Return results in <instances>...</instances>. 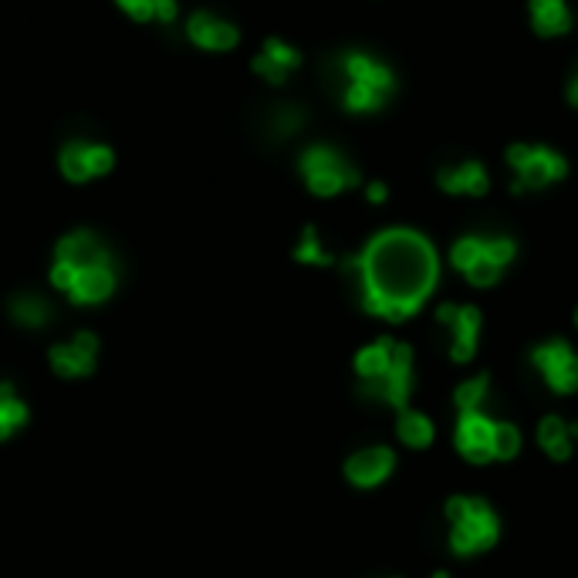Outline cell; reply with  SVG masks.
I'll return each mask as SVG.
<instances>
[{
	"label": "cell",
	"instance_id": "6da1fadb",
	"mask_svg": "<svg viewBox=\"0 0 578 578\" xmlns=\"http://www.w3.org/2000/svg\"><path fill=\"white\" fill-rule=\"evenodd\" d=\"M359 281L362 308L372 318L403 325L440 284V254L433 240L413 227H386L359 254L345 261Z\"/></svg>",
	"mask_w": 578,
	"mask_h": 578
},
{
	"label": "cell",
	"instance_id": "7a4b0ae2",
	"mask_svg": "<svg viewBox=\"0 0 578 578\" xmlns=\"http://www.w3.org/2000/svg\"><path fill=\"white\" fill-rule=\"evenodd\" d=\"M328 82L349 115H376L393 102L399 78L386 58L362 48H345L328 65Z\"/></svg>",
	"mask_w": 578,
	"mask_h": 578
},
{
	"label": "cell",
	"instance_id": "3957f363",
	"mask_svg": "<svg viewBox=\"0 0 578 578\" xmlns=\"http://www.w3.org/2000/svg\"><path fill=\"white\" fill-rule=\"evenodd\" d=\"M518 257L511 234H464L450 244V268L474 288H494Z\"/></svg>",
	"mask_w": 578,
	"mask_h": 578
},
{
	"label": "cell",
	"instance_id": "277c9868",
	"mask_svg": "<svg viewBox=\"0 0 578 578\" xmlns=\"http://www.w3.org/2000/svg\"><path fill=\"white\" fill-rule=\"evenodd\" d=\"M504 166L511 173V193H541L565 183L572 166L562 149L538 139H514L504 146Z\"/></svg>",
	"mask_w": 578,
	"mask_h": 578
},
{
	"label": "cell",
	"instance_id": "5b68a950",
	"mask_svg": "<svg viewBox=\"0 0 578 578\" xmlns=\"http://www.w3.org/2000/svg\"><path fill=\"white\" fill-rule=\"evenodd\" d=\"M447 521H450V548L453 555H480L494 548L501 538V518L494 514L484 497H450L447 501Z\"/></svg>",
	"mask_w": 578,
	"mask_h": 578
},
{
	"label": "cell",
	"instance_id": "8992f818",
	"mask_svg": "<svg viewBox=\"0 0 578 578\" xmlns=\"http://www.w3.org/2000/svg\"><path fill=\"white\" fill-rule=\"evenodd\" d=\"M298 170L308 190L322 200L342 197V193L362 186L359 166H355L339 146H332V142H311L298 159Z\"/></svg>",
	"mask_w": 578,
	"mask_h": 578
},
{
	"label": "cell",
	"instance_id": "52a82bcc",
	"mask_svg": "<svg viewBox=\"0 0 578 578\" xmlns=\"http://www.w3.org/2000/svg\"><path fill=\"white\" fill-rule=\"evenodd\" d=\"M531 366L545 379L551 393H575L578 389V352L565 339H548L531 349Z\"/></svg>",
	"mask_w": 578,
	"mask_h": 578
},
{
	"label": "cell",
	"instance_id": "ba28073f",
	"mask_svg": "<svg viewBox=\"0 0 578 578\" xmlns=\"http://www.w3.org/2000/svg\"><path fill=\"white\" fill-rule=\"evenodd\" d=\"M112 166H115V153L105 146V142L71 139L58 153V170L68 183L99 180V176L112 173Z\"/></svg>",
	"mask_w": 578,
	"mask_h": 578
},
{
	"label": "cell",
	"instance_id": "9c48e42d",
	"mask_svg": "<svg viewBox=\"0 0 578 578\" xmlns=\"http://www.w3.org/2000/svg\"><path fill=\"white\" fill-rule=\"evenodd\" d=\"M437 322L450 332V339H447L450 359L453 362H470V359H474L477 345H480V325H484L480 308L447 301V305L437 308Z\"/></svg>",
	"mask_w": 578,
	"mask_h": 578
},
{
	"label": "cell",
	"instance_id": "30bf717a",
	"mask_svg": "<svg viewBox=\"0 0 578 578\" xmlns=\"http://www.w3.org/2000/svg\"><path fill=\"white\" fill-rule=\"evenodd\" d=\"M453 443H457V453L467 460V464H491L494 460V420L484 413V409H474V413H460L457 416V430H453Z\"/></svg>",
	"mask_w": 578,
	"mask_h": 578
},
{
	"label": "cell",
	"instance_id": "8fae6325",
	"mask_svg": "<svg viewBox=\"0 0 578 578\" xmlns=\"http://www.w3.org/2000/svg\"><path fill=\"white\" fill-rule=\"evenodd\" d=\"M437 190L447 197L460 200H480L491 193V170L480 159H460L437 170Z\"/></svg>",
	"mask_w": 578,
	"mask_h": 578
},
{
	"label": "cell",
	"instance_id": "7c38bea8",
	"mask_svg": "<svg viewBox=\"0 0 578 578\" xmlns=\"http://www.w3.org/2000/svg\"><path fill=\"white\" fill-rule=\"evenodd\" d=\"M413 349L406 342H396V352H393V366H389L386 379L376 382L369 389V399H379V403L393 406V409H406L409 406V396H413Z\"/></svg>",
	"mask_w": 578,
	"mask_h": 578
},
{
	"label": "cell",
	"instance_id": "4fadbf2b",
	"mask_svg": "<svg viewBox=\"0 0 578 578\" xmlns=\"http://www.w3.org/2000/svg\"><path fill=\"white\" fill-rule=\"evenodd\" d=\"M186 38H190V44H197L200 51L224 55V51H234L240 44V28L213 11H193L186 17Z\"/></svg>",
	"mask_w": 578,
	"mask_h": 578
},
{
	"label": "cell",
	"instance_id": "5bb4252c",
	"mask_svg": "<svg viewBox=\"0 0 578 578\" xmlns=\"http://www.w3.org/2000/svg\"><path fill=\"white\" fill-rule=\"evenodd\" d=\"M528 28L538 41H562L575 31L572 0H528Z\"/></svg>",
	"mask_w": 578,
	"mask_h": 578
},
{
	"label": "cell",
	"instance_id": "9a60e30c",
	"mask_svg": "<svg viewBox=\"0 0 578 578\" xmlns=\"http://www.w3.org/2000/svg\"><path fill=\"white\" fill-rule=\"evenodd\" d=\"M251 68H254V75L264 78L268 85H284L301 68V51L281 38H268L264 48L254 55Z\"/></svg>",
	"mask_w": 578,
	"mask_h": 578
},
{
	"label": "cell",
	"instance_id": "2e32d148",
	"mask_svg": "<svg viewBox=\"0 0 578 578\" xmlns=\"http://www.w3.org/2000/svg\"><path fill=\"white\" fill-rule=\"evenodd\" d=\"M393 470H396V453L389 447H366L345 460V477H349V484L362 487V491L379 487Z\"/></svg>",
	"mask_w": 578,
	"mask_h": 578
},
{
	"label": "cell",
	"instance_id": "e0dca14e",
	"mask_svg": "<svg viewBox=\"0 0 578 578\" xmlns=\"http://www.w3.org/2000/svg\"><path fill=\"white\" fill-rule=\"evenodd\" d=\"M95 352H99V339H95L92 332H78L71 345H55V349L48 352V359L58 376L78 379L95 369Z\"/></svg>",
	"mask_w": 578,
	"mask_h": 578
},
{
	"label": "cell",
	"instance_id": "ac0fdd59",
	"mask_svg": "<svg viewBox=\"0 0 578 578\" xmlns=\"http://www.w3.org/2000/svg\"><path fill=\"white\" fill-rule=\"evenodd\" d=\"M55 261H65L71 268H92V264H112V257L92 230H75L58 240Z\"/></svg>",
	"mask_w": 578,
	"mask_h": 578
},
{
	"label": "cell",
	"instance_id": "d6986e66",
	"mask_svg": "<svg viewBox=\"0 0 578 578\" xmlns=\"http://www.w3.org/2000/svg\"><path fill=\"white\" fill-rule=\"evenodd\" d=\"M112 291H115V268L112 264H92V268H78L68 298L75 305H99Z\"/></svg>",
	"mask_w": 578,
	"mask_h": 578
},
{
	"label": "cell",
	"instance_id": "ffe728a7",
	"mask_svg": "<svg viewBox=\"0 0 578 578\" xmlns=\"http://www.w3.org/2000/svg\"><path fill=\"white\" fill-rule=\"evenodd\" d=\"M578 437V423H568L562 416H545L538 423V447L545 450V457L551 460H568L575 450Z\"/></svg>",
	"mask_w": 578,
	"mask_h": 578
},
{
	"label": "cell",
	"instance_id": "44dd1931",
	"mask_svg": "<svg viewBox=\"0 0 578 578\" xmlns=\"http://www.w3.org/2000/svg\"><path fill=\"white\" fill-rule=\"evenodd\" d=\"M396 437L399 443H406V447L413 450H426L433 443V437H437V426H433V420L426 413H420V409H399V420H396Z\"/></svg>",
	"mask_w": 578,
	"mask_h": 578
},
{
	"label": "cell",
	"instance_id": "7402d4cb",
	"mask_svg": "<svg viewBox=\"0 0 578 578\" xmlns=\"http://www.w3.org/2000/svg\"><path fill=\"white\" fill-rule=\"evenodd\" d=\"M115 4L136 24H146V21L173 24L176 14H180V0H115Z\"/></svg>",
	"mask_w": 578,
	"mask_h": 578
},
{
	"label": "cell",
	"instance_id": "603a6c76",
	"mask_svg": "<svg viewBox=\"0 0 578 578\" xmlns=\"http://www.w3.org/2000/svg\"><path fill=\"white\" fill-rule=\"evenodd\" d=\"M308 126V109L301 102H281L271 109V119H268V129H271V139H291L298 136L301 129Z\"/></svg>",
	"mask_w": 578,
	"mask_h": 578
},
{
	"label": "cell",
	"instance_id": "cb8c5ba5",
	"mask_svg": "<svg viewBox=\"0 0 578 578\" xmlns=\"http://www.w3.org/2000/svg\"><path fill=\"white\" fill-rule=\"evenodd\" d=\"M11 315L14 322L24 328H44L51 318V305L41 295H17L11 301Z\"/></svg>",
	"mask_w": 578,
	"mask_h": 578
},
{
	"label": "cell",
	"instance_id": "d4e9b609",
	"mask_svg": "<svg viewBox=\"0 0 578 578\" xmlns=\"http://www.w3.org/2000/svg\"><path fill=\"white\" fill-rule=\"evenodd\" d=\"M295 261L298 264H311V268H332L335 254L322 244V237H318L315 227H305V230H301L298 247H295Z\"/></svg>",
	"mask_w": 578,
	"mask_h": 578
},
{
	"label": "cell",
	"instance_id": "484cf974",
	"mask_svg": "<svg viewBox=\"0 0 578 578\" xmlns=\"http://www.w3.org/2000/svg\"><path fill=\"white\" fill-rule=\"evenodd\" d=\"M24 423H28V406L14 396V389L7 382H0V440H7Z\"/></svg>",
	"mask_w": 578,
	"mask_h": 578
},
{
	"label": "cell",
	"instance_id": "4316f807",
	"mask_svg": "<svg viewBox=\"0 0 578 578\" xmlns=\"http://www.w3.org/2000/svg\"><path fill=\"white\" fill-rule=\"evenodd\" d=\"M487 386H491V379H487V372H477V376L464 379L457 386V393H453V403H457L460 413H474V409L484 406L487 399Z\"/></svg>",
	"mask_w": 578,
	"mask_h": 578
},
{
	"label": "cell",
	"instance_id": "83f0119b",
	"mask_svg": "<svg viewBox=\"0 0 578 578\" xmlns=\"http://www.w3.org/2000/svg\"><path fill=\"white\" fill-rule=\"evenodd\" d=\"M521 453V430L514 423H494V460H514Z\"/></svg>",
	"mask_w": 578,
	"mask_h": 578
},
{
	"label": "cell",
	"instance_id": "f1b7e54d",
	"mask_svg": "<svg viewBox=\"0 0 578 578\" xmlns=\"http://www.w3.org/2000/svg\"><path fill=\"white\" fill-rule=\"evenodd\" d=\"M362 190H366V200L372 203V207H382V203L389 200V186L382 183V180H369L366 186H362Z\"/></svg>",
	"mask_w": 578,
	"mask_h": 578
},
{
	"label": "cell",
	"instance_id": "f546056e",
	"mask_svg": "<svg viewBox=\"0 0 578 578\" xmlns=\"http://www.w3.org/2000/svg\"><path fill=\"white\" fill-rule=\"evenodd\" d=\"M565 102L578 112V68L565 78Z\"/></svg>",
	"mask_w": 578,
	"mask_h": 578
},
{
	"label": "cell",
	"instance_id": "4dcf8cb0",
	"mask_svg": "<svg viewBox=\"0 0 578 578\" xmlns=\"http://www.w3.org/2000/svg\"><path fill=\"white\" fill-rule=\"evenodd\" d=\"M433 578H450L447 572H437V575H433Z\"/></svg>",
	"mask_w": 578,
	"mask_h": 578
},
{
	"label": "cell",
	"instance_id": "1f68e13d",
	"mask_svg": "<svg viewBox=\"0 0 578 578\" xmlns=\"http://www.w3.org/2000/svg\"><path fill=\"white\" fill-rule=\"evenodd\" d=\"M575 328H578V308H575Z\"/></svg>",
	"mask_w": 578,
	"mask_h": 578
}]
</instances>
